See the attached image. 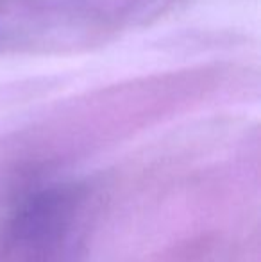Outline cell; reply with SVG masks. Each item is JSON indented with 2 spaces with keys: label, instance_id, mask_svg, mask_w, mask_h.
Wrapping results in <instances>:
<instances>
[{
  "label": "cell",
  "instance_id": "obj_1",
  "mask_svg": "<svg viewBox=\"0 0 261 262\" xmlns=\"http://www.w3.org/2000/svg\"><path fill=\"white\" fill-rule=\"evenodd\" d=\"M90 193L83 187H49L16 209L7 230L11 262H70L90 223Z\"/></svg>",
  "mask_w": 261,
  "mask_h": 262
}]
</instances>
